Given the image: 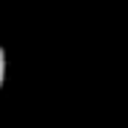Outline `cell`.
<instances>
[{
	"mask_svg": "<svg viewBox=\"0 0 128 128\" xmlns=\"http://www.w3.org/2000/svg\"><path fill=\"white\" fill-rule=\"evenodd\" d=\"M3 84H6V50L0 45V89H3Z\"/></svg>",
	"mask_w": 128,
	"mask_h": 128,
	"instance_id": "6da1fadb",
	"label": "cell"
}]
</instances>
